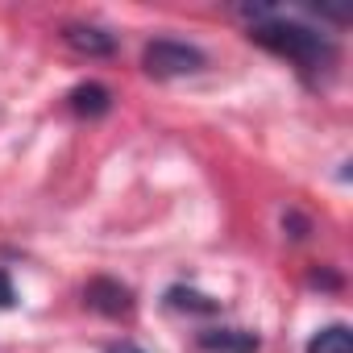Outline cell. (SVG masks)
<instances>
[{"label": "cell", "instance_id": "3", "mask_svg": "<svg viewBox=\"0 0 353 353\" xmlns=\"http://www.w3.org/2000/svg\"><path fill=\"white\" fill-rule=\"evenodd\" d=\"M83 299H88V307H96L100 316H129V312H133V291H129L125 283H117V279H104V274L83 287Z\"/></svg>", "mask_w": 353, "mask_h": 353}, {"label": "cell", "instance_id": "1", "mask_svg": "<svg viewBox=\"0 0 353 353\" xmlns=\"http://www.w3.org/2000/svg\"><path fill=\"white\" fill-rule=\"evenodd\" d=\"M250 38L258 46H266L270 54H283L299 67H324L332 59V42L324 34L299 26V21H258L250 30Z\"/></svg>", "mask_w": 353, "mask_h": 353}, {"label": "cell", "instance_id": "6", "mask_svg": "<svg viewBox=\"0 0 353 353\" xmlns=\"http://www.w3.org/2000/svg\"><path fill=\"white\" fill-rule=\"evenodd\" d=\"M71 108L79 112V117H104L108 108H112V92L104 88V83H79V88H71Z\"/></svg>", "mask_w": 353, "mask_h": 353}, {"label": "cell", "instance_id": "8", "mask_svg": "<svg viewBox=\"0 0 353 353\" xmlns=\"http://www.w3.org/2000/svg\"><path fill=\"white\" fill-rule=\"evenodd\" d=\"M307 353H353V328L349 324H328L307 341Z\"/></svg>", "mask_w": 353, "mask_h": 353}, {"label": "cell", "instance_id": "2", "mask_svg": "<svg viewBox=\"0 0 353 353\" xmlns=\"http://www.w3.org/2000/svg\"><path fill=\"white\" fill-rule=\"evenodd\" d=\"M204 50L192 46V42H174V38H154L145 50H141V67L154 75V79H179V75H196L204 71Z\"/></svg>", "mask_w": 353, "mask_h": 353}, {"label": "cell", "instance_id": "4", "mask_svg": "<svg viewBox=\"0 0 353 353\" xmlns=\"http://www.w3.org/2000/svg\"><path fill=\"white\" fill-rule=\"evenodd\" d=\"M200 349L204 353H258L262 341L250 328H204L200 332Z\"/></svg>", "mask_w": 353, "mask_h": 353}, {"label": "cell", "instance_id": "10", "mask_svg": "<svg viewBox=\"0 0 353 353\" xmlns=\"http://www.w3.org/2000/svg\"><path fill=\"white\" fill-rule=\"evenodd\" d=\"M108 353H145V349H137L133 341H117V345H108Z\"/></svg>", "mask_w": 353, "mask_h": 353}, {"label": "cell", "instance_id": "7", "mask_svg": "<svg viewBox=\"0 0 353 353\" xmlns=\"http://www.w3.org/2000/svg\"><path fill=\"white\" fill-rule=\"evenodd\" d=\"M166 303L179 307V312H204V316H216L221 312V299H212V295H204L196 287H183V283L166 291Z\"/></svg>", "mask_w": 353, "mask_h": 353}, {"label": "cell", "instance_id": "9", "mask_svg": "<svg viewBox=\"0 0 353 353\" xmlns=\"http://www.w3.org/2000/svg\"><path fill=\"white\" fill-rule=\"evenodd\" d=\"M17 303V291H13V279L0 270V307H13Z\"/></svg>", "mask_w": 353, "mask_h": 353}, {"label": "cell", "instance_id": "5", "mask_svg": "<svg viewBox=\"0 0 353 353\" xmlns=\"http://www.w3.org/2000/svg\"><path fill=\"white\" fill-rule=\"evenodd\" d=\"M63 38H67L71 50H79V54H88V59H108V54L117 50V38L104 34V30H96V26H67Z\"/></svg>", "mask_w": 353, "mask_h": 353}]
</instances>
